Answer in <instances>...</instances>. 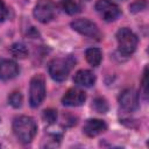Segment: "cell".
I'll return each mask as SVG.
<instances>
[{
    "label": "cell",
    "mask_w": 149,
    "mask_h": 149,
    "mask_svg": "<svg viewBox=\"0 0 149 149\" xmlns=\"http://www.w3.org/2000/svg\"><path fill=\"white\" fill-rule=\"evenodd\" d=\"M55 5L51 0H38L34 8V16L42 23H47L55 16Z\"/></svg>",
    "instance_id": "52a82bcc"
},
{
    "label": "cell",
    "mask_w": 149,
    "mask_h": 149,
    "mask_svg": "<svg viewBox=\"0 0 149 149\" xmlns=\"http://www.w3.org/2000/svg\"><path fill=\"white\" fill-rule=\"evenodd\" d=\"M20 72L19 65L12 59L0 61V80H9L15 78Z\"/></svg>",
    "instance_id": "30bf717a"
},
{
    "label": "cell",
    "mask_w": 149,
    "mask_h": 149,
    "mask_svg": "<svg viewBox=\"0 0 149 149\" xmlns=\"http://www.w3.org/2000/svg\"><path fill=\"white\" fill-rule=\"evenodd\" d=\"M7 16V8L3 2V0H0V22L3 21Z\"/></svg>",
    "instance_id": "44dd1931"
},
{
    "label": "cell",
    "mask_w": 149,
    "mask_h": 149,
    "mask_svg": "<svg viewBox=\"0 0 149 149\" xmlns=\"http://www.w3.org/2000/svg\"><path fill=\"white\" fill-rule=\"evenodd\" d=\"M42 116H43V120L45 122L51 125V123L56 122V120H57V111L54 108H47L43 111Z\"/></svg>",
    "instance_id": "ac0fdd59"
},
{
    "label": "cell",
    "mask_w": 149,
    "mask_h": 149,
    "mask_svg": "<svg viewBox=\"0 0 149 149\" xmlns=\"http://www.w3.org/2000/svg\"><path fill=\"white\" fill-rule=\"evenodd\" d=\"M61 6H62L63 10L70 15H73V14H77L80 12V7L74 0H62Z\"/></svg>",
    "instance_id": "9a60e30c"
},
{
    "label": "cell",
    "mask_w": 149,
    "mask_h": 149,
    "mask_svg": "<svg viewBox=\"0 0 149 149\" xmlns=\"http://www.w3.org/2000/svg\"><path fill=\"white\" fill-rule=\"evenodd\" d=\"M146 7H147V1L146 0H135L129 6V10L132 13H137L140 10H143Z\"/></svg>",
    "instance_id": "d6986e66"
},
{
    "label": "cell",
    "mask_w": 149,
    "mask_h": 149,
    "mask_svg": "<svg viewBox=\"0 0 149 149\" xmlns=\"http://www.w3.org/2000/svg\"><path fill=\"white\" fill-rule=\"evenodd\" d=\"M119 104L121 108H123L127 112L135 111L139 105V95L136 91L133 88L123 90L119 95Z\"/></svg>",
    "instance_id": "ba28073f"
},
{
    "label": "cell",
    "mask_w": 149,
    "mask_h": 149,
    "mask_svg": "<svg viewBox=\"0 0 149 149\" xmlns=\"http://www.w3.org/2000/svg\"><path fill=\"white\" fill-rule=\"evenodd\" d=\"M85 57H86V61L88 62V64H91L92 66H98L101 62L102 52L98 48H88L85 51Z\"/></svg>",
    "instance_id": "4fadbf2b"
},
{
    "label": "cell",
    "mask_w": 149,
    "mask_h": 149,
    "mask_svg": "<svg viewBox=\"0 0 149 149\" xmlns=\"http://www.w3.org/2000/svg\"><path fill=\"white\" fill-rule=\"evenodd\" d=\"M70 63L64 58H55L48 65L50 77L56 81H63L68 78L70 72Z\"/></svg>",
    "instance_id": "5b68a950"
},
{
    "label": "cell",
    "mask_w": 149,
    "mask_h": 149,
    "mask_svg": "<svg viewBox=\"0 0 149 149\" xmlns=\"http://www.w3.org/2000/svg\"><path fill=\"white\" fill-rule=\"evenodd\" d=\"M92 108L98 113H106L108 111V104L104 98H95L93 100Z\"/></svg>",
    "instance_id": "2e32d148"
},
{
    "label": "cell",
    "mask_w": 149,
    "mask_h": 149,
    "mask_svg": "<svg viewBox=\"0 0 149 149\" xmlns=\"http://www.w3.org/2000/svg\"><path fill=\"white\" fill-rule=\"evenodd\" d=\"M45 98V81L42 74H36L30 80L29 86V104L31 107H37Z\"/></svg>",
    "instance_id": "3957f363"
},
{
    "label": "cell",
    "mask_w": 149,
    "mask_h": 149,
    "mask_svg": "<svg viewBox=\"0 0 149 149\" xmlns=\"http://www.w3.org/2000/svg\"><path fill=\"white\" fill-rule=\"evenodd\" d=\"M147 68L144 69V72H143V78H142V90H143V95L144 98H147V94H148V84H147Z\"/></svg>",
    "instance_id": "ffe728a7"
},
{
    "label": "cell",
    "mask_w": 149,
    "mask_h": 149,
    "mask_svg": "<svg viewBox=\"0 0 149 149\" xmlns=\"http://www.w3.org/2000/svg\"><path fill=\"white\" fill-rule=\"evenodd\" d=\"M107 126L105 123V121L100 120V119H88L86 120L84 127H83V132L90 136V137H93V136H97L101 133H104L106 130Z\"/></svg>",
    "instance_id": "8fae6325"
},
{
    "label": "cell",
    "mask_w": 149,
    "mask_h": 149,
    "mask_svg": "<svg viewBox=\"0 0 149 149\" xmlns=\"http://www.w3.org/2000/svg\"><path fill=\"white\" fill-rule=\"evenodd\" d=\"M84 1H90V0H84Z\"/></svg>",
    "instance_id": "7402d4cb"
},
{
    "label": "cell",
    "mask_w": 149,
    "mask_h": 149,
    "mask_svg": "<svg viewBox=\"0 0 149 149\" xmlns=\"http://www.w3.org/2000/svg\"><path fill=\"white\" fill-rule=\"evenodd\" d=\"M116 41L119 45V50L122 55H130L135 51L137 47V36L129 28H120L116 31Z\"/></svg>",
    "instance_id": "7a4b0ae2"
},
{
    "label": "cell",
    "mask_w": 149,
    "mask_h": 149,
    "mask_svg": "<svg viewBox=\"0 0 149 149\" xmlns=\"http://www.w3.org/2000/svg\"><path fill=\"white\" fill-rule=\"evenodd\" d=\"M95 10L100 15L101 19H104L107 22H112L116 20L121 15L120 7L108 0H99L95 3Z\"/></svg>",
    "instance_id": "277c9868"
},
{
    "label": "cell",
    "mask_w": 149,
    "mask_h": 149,
    "mask_svg": "<svg viewBox=\"0 0 149 149\" xmlns=\"http://www.w3.org/2000/svg\"><path fill=\"white\" fill-rule=\"evenodd\" d=\"M10 54L16 58H26L28 56V49L22 43H14L9 48Z\"/></svg>",
    "instance_id": "5bb4252c"
},
{
    "label": "cell",
    "mask_w": 149,
    "mask_h": 149,
    "mask_svg": "<svg viewBox=\"0 0 149 149\" xmlns=\"http://www.w3.org/2000/svg\"><path fill=\"white\" fill-rule=\"evenodd\" d=\"M85 99H86V94L84 91L79 88H70L63 95L62 104L69 107H77V106H81L85 102Z\"/></svg>",
    "instance_id": "9c48e42d"
},
{
    "label": "cell",
    "mask_w": 149,
    "mask_h": 149,
    "mask_svg": "<svg viewBox=\"0 0 149 149\" xmlns=\"http://www.w3.org/2000/svg\"><path fill=\"white\" fill-rule=\"evenodd\" d=\"M71 27L77 33H79L84 36H87V37L99 38L101 36L98 26L87 19H77L71 22Z\"/></svg>",
    "instance_id": "8992f818"
},
{
    "label": "cell",
    "mask_w": 149,
    "mask_h": 149,
    "mask_svg": "<svg viewBox=\"0 0 149 149\" xmlns=\"http://www.w3.org/2000/svg\"><path fill=\"white\" fill-rule=\"evenodd\" d=\"M37 132V125L31 116L21 115L13 121V133L22 143H29Z\"/></svg>",
    "instance_id": "6da1fadb"
},
{
    "label": "cell",
    "mask_w": 149,
    "mask_h": 149,
    "mask_svg": "<svg viewBox=\"0 0 149 149\" xmlns=\"http://www.w3.org/2000/svg\"><path fill=\"white\" fill-rule=\"evenodd\" d=\"M22 101H23V98H22V94L20 93V91H14L9 94L8 97V102L10 106H13L14 108H19L21 107L22 105Z\"/></svg>",
    "instance_id": "e0dca14e"
},
{
    "label": "cell",
    "mask_w": 149,
    "mask_h": 149,
    "mask_svg": "<svg viewBox=\"0 0 149 149\" xmlns=\"http://www.w3.org/2000/svg\"><path fill=\"white\" fill-rule=\"evenodd\" d=\"M73 81L84 87H91L95 83V76L90 70H79L73 77Z\"/></svg>",
    "instance_id": "7c38bea8"
}]
</instances>
